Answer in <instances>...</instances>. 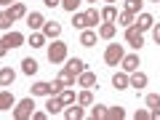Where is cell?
<instances>
[{"mask_svg":"<svg viewBox=\"0 0 160 120\" xmlns=\"http://www.w3.org/2000/svg\"><path fill=\"white\" fill-rule=\"evenodd\" d=\"M78 86H83V88H93V86H96V75L88 72V69H86V72H80V75H78Z\"/></svg>","mask_w":160,"mask_h":120,"instance_id":"obj_8","label":"cell"},{"mask_svg":"<svg viewBox=\"0 0 160 120\" xmlns=\"http://www.w3.org/2000/svg\"><path fill=\"white\" fill-rule=\"evenodd\" d=\"M83 115H86V112H83V107H69L67 112H64V118H67V120H80Z\"/></svg>","mask_w":160,"mask_h":120,"instance_id":"obj_28","label":"cell"},{"mask_svg":"<svg viewBox=\"0 0 160 120\" xmlns=\"http://www.w3.org/2000/svg\"><path fill=\"white\" fill-rule=\"evenodd\" d=\"M107 3H112V0H107Z\"/></svg>","mask_w":160,"mask_h":120,"instance_id":"obj_42","label":"cell"},{"mask_svg":"<svg viewBox=\"0 0 160 120\" xmlns=\"http://www.w3.org/2000/svg\"><path fill=\"white\" fill-rule=\"evenodd\" d=\"M142 3H144V0H126V11H131V13L142 11Z\"/></svg>","mask_w":160,"mask_h":120,"instance_id":"obj_31","label":"cell"},{"mask_svg":"<svg viewBox=\"0 0 160 120\" xmlns=\"http://www.w3.org/2000/svg\"><path fill=\"white\" fill-rule=\"evenodd\" d=\"M27 24H29V29H40V27H43V24H46V19H43V16H40V13H27Z\"/></svg>","mask_w":160,"mask_h":120,"instance_id":"obj_16","label":"cell"},{"mask_svg":"<svg viewBox=\"0 0 160 120\" xmlns=\"http://www.w3.org/2000/svg\"><path fill=\"white\" fill-rule=\"evenodd\" d=\"M56 96H59V99H62V102H64V107L75 102V91H62V93H56Z\"/></svg>","mask_w":160,"mask_h":120,"instance_id":"obj_33","label":"cell"},{"mask_svg":"<svg viewBox=\"0 0 160 120\" xmlns=\"http://www.w3.org/2000/svg\"><path fill=\"white\" fill-rule=\"evenodd\" d=\"M46 118H51V112H48V109H46V112H35V120H46Z\"/></svg>","mask_w":160,"mask_h":120,"instance_id":"obj_38","label":"cell"},{"mask_svg":"<svg viewBox=\"0 0 160 120\" xmlns=\"http://www.w3.org/2000/svg\"><path fill=\"white\" fill-rule=\"evenodd\" d=\"M78 104H83V107L93 104V93H91V88H86V91H80V93H78Z\"/></svg>","mask_w":160,"mask_h":120,"instance_id":"obj_24","label":"cell"},{"mask_svg":"<svg viewBox=\"0 0 160 120\" xmlns=\"http://www.w3.org/2000/svg\"><path fill=\"white\" fill-rule=\"evenodd\" d=\"M99 19H102V11H96V8H88L86 13H75V16H72V27H78V29H88V27H93Z\"/></svg>","mask_w":160,"mask_h":120,"instance_id":"obj_1","label":"cell"},{"mask_svg":"<svg viewBox=\"0 0 160 120\" xmlns=\"http://www.w3.org/2000/svg\"><path fill=\"white\" fill-rule=\"evenodd\" d=\"M126 43H128V46H133V48H142L144 46V32L139 27H128L126 29Z\"/></svg>","mask_w":160,"mask_h":120,"instance_id":"obj_5","label":"cell"},{"mask_svg":"<svg viewBox=\"0 0 160 120\" xmlns=\"http://www.w3.org/2000/svg\"><path fill=\"white\" fill-rule=\"evenodd\" d=\"M46 109L51 112V118H53V115H59V112L64 109V102H62L59 96H51V99H48V104H46Z\"/></svg>","mask_w":160,"mask_h":120,"instance_id":"obj_11","label":"cell"},{"mask_svg":"<svg viewBox=\"0 0 160 120\" xmlns=\"http://www.w3.org/2000/svg\"><path fill=\"white\" fill-rule=\"evenodd\" d=\"M123 56H126V53H123V46H120V43H109L107 51H104V62H107L109 67L120 64V62H123Z\"/></svg>","mask_w":160,"mask_h":120,"instance_id":"obj_2","label":"cell"},{"mask_svg":"<svg viewBox=\"0 0 160 120\" xmlns=\"http://www.w3.org/2000/svg\"><path fill=\"white\" fill-rule=\"evenodd\" d=\"M136 120H152L149 118V109H136Z\"/></svg>","mask_w":160,"mask_h":120,"instance_id":"obj_36","label":"cell"},{"mask_svg":"<svg viewBox=\"0 0 160 120\" xmlns=\"http://www.w3.org/2000/svg\"><path fill=\"white\" fill-rule=\"evenodd\" d=\"M155 3H160V0H155Z\"/></svg>","mask_w":160,"mask_h":120,"instance_id":"obj_43","label":"cell"},{"mask_svg":"<svg viewBox=\"0 0 160 120\" xmlns=\"http://www.w3.org/2000/svg\"><path fill=\"white\" fill-rule=\"evenodd\" d=\"M107 112H109V107H102V104H96V107L91 109V118H93V120H107Z\"/></svg>","mask_w":160,"mask_h":120,"instance_id":"obj_25","label":"cell"},{"mask_svg":"<svg viewBox=\"0 0 160 120\" xmlns=\"http://www.w3.org/2000/svg\"><path fill=\"white\" fill-rule=\"evenodd\" d=\"M8 11H11V16H13V19H22V16H27V8H24V3H13V6L8 8Z\"/></svg>","mask_w":160,"mask_h":120,"instance_id":"obj_26","label":"cell"},{"mask_svg":"<svg viewBox=\"0 0 160 120\" xmlns=\"http://www.w3.org/2000/svg\"><path fill=\"white\" fill-rule=\"evenodd\" d=\"M102 19H107V22H118V11H115L112 6L102 8Z\"/></svg>","mask_w":160,"mask_h":120,"instance_id":"obj_30","label":"cell"},{"mask_svg":"<svg viewBox=\"0 0 160 120\" xmlns=\"http://www.w3.org/2000/svg\"><path fill=\"white\" fill-rule=\"evenodd\" d=\"M118 24H120V27H133V13L131 11H123V13H120V16H118Z\"/></svg>","mask_w":160,"mask_h":120,"instance_id":"obj_23","label":"cell"},{"mask_svg":"<svg viewBox=\"0 0 160 120\" xmlns=\"http://www.w3.org/2000/svg\"><path fill=\"white\" fill-rule=\"evenodd\" d=\"M48 59H51L53 64L64 62V59H67V43H51V46H48Z\"/></svg>","mask_w":160,"mask_h":120,"instance_id":"obj_4","label":"cell"},{"mask_svg":"<svg viewBox=\"0 0 160 120\" xmlns=\"http://www.w3.org/2000/svg\"><path fill=\"white\" fill-rule=\"evenodd\" d=\"M43 35H46V38H59V35H62V24L46 22V24H43Z\"/></svg>","mask_w":160,"mask_h":120,"instance_id":"obj_9","label":"cell"},{"mask_svg":"<svg viewBox=\"0 0 160 120\" xmlns=\"http://www.w3.org/2000/svg\"><path fill=\"white\" fill-rule=\"evenodd\" d=\"M80 6V0H62V8H67V11L75 13V8Z\"/></svg>","mask_w":160,"mask_h":120,"instance_id":"obj_35","label":"cell"},{"mask_svg":"<svg viewBox=\"0 0 160 120\" xmlns=\"http://www.w3.org/2000/svg\"><path fill=\"white\" fill-rule=\"evenodd\" d=\"M112 86L118 88V91H120V88H128V86H131V78H128L126 72H118V75L112 78Z\"/></svg>","mask_w":160,"mask_h":120,"instance_id":"obj_14","label":"cell"},{"mask_svg":"<svg viewBox=\"0 0 160 120\" xmlns=\"http://www.w3.org/2000/svg\"><path fill=\"white\" fill-rule=\"evenodd\" d=\"M0 3H3V6H8V3H19V0H0Z\"/></svg>","mask_w":160,"mask_h":120,"instance_id":"obj_40","label":"cell"},{"mask_svg":"<svg viewBox=\"0 0 160 120\" xmlns=\"http://www.w3.org/2000/svg\"><path fill=\"white\" fill-rule=\"evenodd\" d=\"M13 78H16V75H13L11 67H3V69H0V86H11Z\"/></svg>","mask_w":160,"mask_h":120,"instance_id":"obj_17","label":"cell"},{"mask_svg":"<svg viewBox=\"0 0 160 120\" xmlns=\"http://www.w3.org/2000/svg\"><path fill=\"white\" fill-rule=\"evenodd\" d=\"M11 22H16V19L11 16V11H3V16H0V27L8 29V27H11Z\"/></svg>","mask_w":160,"mask_h":120,"instance_id":"obj_32","label":"cell"},{"mask_svg":"<svg viewBox=\"0 0 160 120\" xmlns=\"http://www.w3.org/2000/svg\"><path fill=\"white\" fill-rule=\"evenodd\" d=\"M75 78H78V75H72V72H69L67 67H64V69H62V75H59L56 80L62 83V86H72V83H75Z\"/></svg>","mask_w":160,"mask_h":120,"instance_id":"obj_22","label":"cell"},{"mask_svg":"<svg viewBox=\"0 0 160 120\" xmlns=\"http://www.w3.org/2000/svg\"><path fill=\"white\" fill-rule=\"evenodd\" d=\"M13 104H16V102H13V93L11 91H3V93H0V109H11Z\"/></svg>","mask_w":160,"mask_h":120,"instance_id":"obj_19","label":"cell"},{"mask_svg":"<svg viewBox=\"0 0 160 120\" xmlns=\"http://www.w3.org/2000/svg\"><path fill=\"white\" fill-rule=\"evenodd\" d=\"M80 46H86V48L96 46V32H93V29H83V32H80Z\"/></svg>","mask_w":160,"mask_h":120,"instance_id":"obj_10","label":"cell"},{"mask_svg":"<svg viewBox=\"0 0 160 120\" xmlns=\"http://www.w3.org/2000/svg\"><path fill=\"white\" fill-rule=\"evenodd\" d=\"M32 107H35L32 99H24V102H19L16 107H13V118H16V120H29V118H35Z\"/></svg>","mask_w":160,"mask_h":120,"instance_id":"obj_3","label":"cell"},{"mask_svg":"<svg viewBox=\"0 0 160 120\" xmlns=\"http://www.w3.org/2000/svg\"><path fill=\"white\" fill-rule=\"evenodd\" d=\"M48 8H56V6H62V0H43Z\"/></svg>","mask_w":160,"mask_h":120,"instance_id":"obj_39","label":"cell"},{"mask_svg":"<svg viewBox=\"0 0 160 120\" xmlns=\"http://www.w3.org/2000/svg\"><path fill=\"white\" fill-rule=\"evenodd\" d=\"M22 43H24V38H22L19 32H8L6 38L0 40V53H6L8 48H16V46H22Z\"/></svg>","mask_w":160,"mask_h":120,"instance_id":"obj_6","label":"cell"},{"mask_svg":"<svg viewBox=\"0 0 160 120\" xmlns=\"http://www.w3.org/2000/svg\"><path fill=\"white\" fill-rule=\"evenodd\" d=\"M99 35H102L104 40H109V38H115V22H104L102 27H99Z\"/></svg>","mask_w":160,"mask_h":120,"instance_id":"obj_18","label":"cell"},{"mask_svg":"<svg viewBox=\"0 0 160 120\" xmlns=\"http://www.w3.org/2000/svg\"><path fill=\"white\" fill-rule=\"evenodd\" d=\"M131 86L136 88V91H142V88L147 86V75L144 72H131Z\"/></svg>","mask_w":160,"mask_h":120,"instance_id":"obj_15","label":"cell"},{"mask_svg":"<svg viewBox=\"0 0 160 120\" xmlns=\"http://www.w3.org/2000/svg\"><path fill=\"white\" fill-rule=\"evenodd\" d=\"M88 3H96V0H88Z\"/></svg>","mask_w":160,"mask_h":120,"instance_id":"obj_41","label":"cell"},{"mask_svg":"<svg viewBox=\"0 0 160 120\" xmlns=\"http://www.w3.org/2000/svg\"><path fill=\"white\" fill-rule=\"evenodd\" d=\"M152 35H155V43L160 46V24H155V27H152Z\"/></svg>","mask_w":160,"mask_h":120,"instance_id":"obj_37","label":"cell"},{"mask_svg":"<svg viewBox=\"0 0 160 120\" xmlns=\"http://www.w3.org/2000/svg\"><path fill=\"white\" fill-rule=\"evenodd\" d=\"M136 27H139V29H142V32H144V29L155 27V19L149 16V13H139V24H136Z\"/></svg>","mask_w":160,"mask_h":120,"instance_id":"obj_20","label":"cell"},{"mask_svg":"<svg viewBox=\"0 0 160 120\" xmlns=\"http://www.w3.org/2000/svg\"><path fill=\"white\" fill-rule=\"evenodd\" d=\"M67 69H69L72 75H80V72H86V62L75 56V59H69V62H67Z\"/></svg>","mask_w":160,"mask_h":120,"instance_id":"obj_12","label":"cell"},{"mask_svg":"<svg viewBox=\"0 0 160 120\" xmlns=\"http://www.w3.org/2000/svg\"><path fill=\"white\" fill-rule=\"evenodd\" d=\"M123 69H126V72H136V69H139V56H136V53L123 56Z\"/></svg>","mask_w":160,"mask_h":120,"instance_id":"obj_13","label":"cell"},{"mask_svg":"<svg viewBox=\"0 0 160 120\" xmlns=\"http://www.w3.org/2000/svg\"><path fill=\"white\" fill-rule=\"evenodd\" d=\"M53 93H56L53 83H35L32 86V96H53Z\"/></svg>","mask_w":160,"mask_h":120,"instance_id":"obj_7","label":"cell"},{"mask_svg":"<svg viewBox=\"0 0 160 120\" xmlns=\"http://www.w3.org/2000/svg\"><path fill=\"white\" fill-rule=\"evenodd\" d=\"M22 72H24V75H35V72H38V62H35L32 56L24 59V62H22Z\"/></svg>","mask_w":160,"mask_h":120,"instance_id":"obj_21","label":"cell"},{"mask_svg":"<svg viewBox=\"0 0 160 120\" xmlns=\"http://www.w3.org/2000/svg\"><path fill=\"white\" fill-rule=\"evenodd\" d=\"M147 107H152V109L160 107V96L158 93H147Z\"/></svg>","mask_w":160,"mask_h":120,"instance_id":"obj_34","label":"cell"},{"mask_svg":"<svg viewBox=\"0 0 160 120\" xmlns=\"http://www.w3.org/2000/svg\"><path fill=\"white\" fill-rule=\"evenodd\" d=\"M29 46H32V48H40V46H46V35H40V32H32V38H29Z\"/></svg>","mask_w":160,"mask_h":120,"instance_id":"obj_29","label":"cell"},{"mask_svg":"<svg viewBox=\"0 0 160 120\" xmlns=\"http://www.w3.org/2000/svg\"><path fill=\"white\" fill-rule=\"evenodd\" d=\"M123 118H126V109H123V107H109L107 120H123Z\"/></svg>","mask_w":160,"mask_h":120,"instance_id":"obj_27","label":"cell"}]
</instances>
